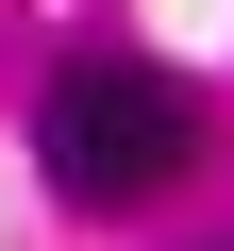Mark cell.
I'll use <instances>...</instances> for the list:
<instances>
[{
  "mask_svg": "<svg viewBox=\"0 0 234 251\" xmlns=\"http://www.w3.org/2000/svg\"><path fill=\"white\" fill-rule=\"evenodd\" d=\"M34 151H50L67 201H151V184L201 168V100H184L151 50H67L50 100H34Z\"/></svg>",
  "mask_w": 234,
  "mask_h": 251,
  "instance_id": "1",
  "label": "cell"
}]
</instances>
